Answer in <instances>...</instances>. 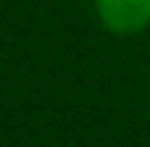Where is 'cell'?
Here are the masks:
<instances>
[{"mask_svg": "<svg viewBox=\"0 0 150 147\" xmlns=\"http://www.w3.org/2000/svg\"><path fill=\"white\" fill-rule=\"evenodd\" d=\"M96 6L112 32H141L150 26V0H96Z\"/></svg>", "mask_w": 150, "mask_h": 147, "instance_id": "1", "label": "cell"}]
</instances>
